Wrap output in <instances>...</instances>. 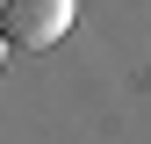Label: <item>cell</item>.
Returning <instances> with one entry per match:
<instances>
[{
  "label": "cell",
  "mask_w": 151,
  "mask_h": 144,
  "mask_svg": "<svg viewBox=\"0 0 151 144\" xmlns=\"http://www.w3.org/2000/svg\"><path fill=\"white\" fill-rule=\"evenodd\" d=\"M72 22H79V0H0V29H7V43H22V50L65 43Z\"/></svg>",
  "instance_id": "1"
}]
</instances>
